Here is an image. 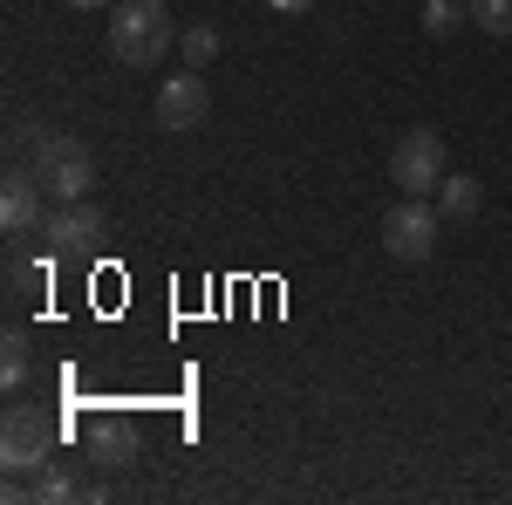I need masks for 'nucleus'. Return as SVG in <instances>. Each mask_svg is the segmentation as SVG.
I'll return each mask as SVG.
<instances>
[{
	"label": "nucleus",
	"instance_id": "obj_1",
	"mask_svg": "<svg viewBox=\"0 0 512 505\" xmlns=\"http://www.w3.org/2000/svg\"><path fill=\"white\" fill-rule=\"evenodd\" d=\"M14 144L28 151V178H35L55 205L89 198V185H96V157H89V144H82V137L48 130V123H21V137H14Z\"/></svg>",
	"mask_w": 512,
	"mask_h": 505
},
{
	"label": "nucleus",
	"instance_id": "obj_2",
	"mask_svg": "<svg viewBox=\"0 0 512 505\" xmlns=\"http://www.w3.org/2000/svg\"><path fill=\"white\" fill-rule=\"evenodd\" d=\"M103 35H110V62L117 69H158L164 55L178 48V28H171L164 0H117Z\"/></svg>",
	"mask_w": 512,
	"mask_h": 505
},
{
	"label": "nucleus",
	"instance_id": "obj_3",
	"mask_svg": "<svg viewBox=\"0 0 512 505\" xmlns=\"http://www.w3.org/2000/svg\"><path fill=\"white\" fill-rule=\"evenodd\" d=\"M55 444H62V424H55L41 403H14L7 424H0V465H7V478H21V471L48 465Z\"/></svg>",
	"mask_w": 512,
	"mask_h": 505
},
{
	"label": "nucleus",
	"instance_id": "obj_4",
	"mask_svg": "<svg viewBox=\"0 0 512 505\" xmlns=\"http://www.w3.org/2000/svg\"><path fill=\"white\" fill-rule=\"evenodd\" d=\"M390 185L403 198H431L444 185V137H437L431 123H417V130H403L390 151Z\"/></svg>",
	"mask_w": 512,
	"mask_h": 505
},
{
	"label": "nucleus",
	"instance_id": "obj_5",
	"mask_svg": "<svg viewBox=\"0 0 512 505\" xmlns=\"http://www.w3.org/2000/svg\"><path fill=\"white\" fill-rule=\"evenodd\" d=\"M437 226H444V212L424 205V198H403L383 212V253L403 260V267H417V260H431L437 253Z\"/></svg>",
	"mask_w": 512,
	"mask_h": 505
},
{
	"label": "nucleus",
	"instance_id": "obj_6",
	"mask_svg": "<svg viewBox=\"0 0 512 505\" xmlns=\"http://www.w3.org/2000/svg\"><path fill=\"white\" fill-rule=\"evenodd\" d=\"M103 233H110V219H103L89 198H69V205H55V212L41 219V253H89Z\"/></svg>",
	"mask_w": 512,
	"mask_h": 505
},
{
	"label": "nucleus",
	"instance_id": "obj_7",
	"mask_svg": "<svg viewBox=\"0 0 512 505\" xmlns=\"http://www.w3.org/2000/svg\"><path fill=\"white\" fill-rule=\"evenodd\" d=\"M205 110H212L205 69H192V76H171V82L158 89V130H198V123H205Z\"/></svg>",
	"mask_w": 512,
	"mask_h": 505
},
{
	"label": "nucleus",
	"instance_id": "obj_8",
	"mask_svg": "<svg viewBox=\"0 0 512 505\" xmlns=\"http://www.w3.org/2000/svg\"><path fill=\"white\" fill-rule=\"evenodd\" d=\"M41 198H48V192H41L35 178H28V164H21V171L7 178V192H0V226H7L14 239L41 233Z\"/></svg>",
	"mask_w": 512,
	"mask_h": 505
},
{
	"label": "nucleus",
	"instance_id": "obj_9",
	"mask_svg": "<svg viewBox=\"0 0 512 505\" xmlns=\"http://www.w3.org/2000/svg\"><path fill=\"white\" fill-rule=\"evenodd\" d=\"M7 294H14V301H35V294H48V253H21V246H14V253H7Z\"/></svg>",
	"mask_w": 512,
	"mask_h": 505
},
{
	"label": "nucleus",
	"instance_id": "obj_10",
	"mask_svg": "<svg viewBox=\"0 0 512 505\" xmlns=\"http://www.w3.org/2000/svg\"><path fill=\"white\" fill-rule=\"evenodd\" d=\"M28 376H35V342H28V328H7L0 335V383L21 389Z\"/></svg>",
	"mask_w": 512,
	"mask_h": 505
},
{
	"label": "nucleus",
	"instance_id": "obj_11",
	"mask_svg": "<svg viewBox=\"0 0 512 505\" xmlns=\"http://www.w3.org/2000/svg\"><path fill=\"white\" fill-rule=\"evenodd\" d=\"M89 451H96L103 465H123V458L137 451V430L117 424V417H96V424H89Z\"/></svg>",
	"mask_w": 512,
	"mask_h": 505
},
{
	"label": "nucleus",
	"instance_id": "obj_12",
	"mask_svg": "<svg viewBox=\"0 0 512 505\" xmlns=\"http://www.w3.org/2000/svg\"><path fill=\"white\" fill-rule=\"evenodd\" d=\"M478 178H451V171H444V185H437V212H444V219H478Z\"/></svg>",
	"mask_w": 512,
	"mask_h": 505
},
{
	"label": "nucleus",
	"instance_id": "obj_13",
	"mask_svg": "<svg viewBox=\"0 0 512 505\" xmlns=\"http://www.w3.org/2000/svg\"><path fill=\"white\" fill-rule=\"evenodd\" d=\"M465 21H472L465 0H424V35H431V41H451Z\"/></svg>",
	"mask_w": 512,
	"mask_h": 505
},
{
	"label": "nucleus",
	"instance_id": "obj_14",
	"mask_svg": "<svg viewBox=\"0 0 512 505\" xmlns=\"http://www.w3.org/2000/svg\"><path fill=\"white\" fill-rule=\"evenodd\" d=\"M465 7H472L478 35H492V41H512V0H465Z\"/></svg>",
	"mask_w": 512,
	"mask_h": 505
},
{
	"label": "nucleus",
	"instance_id": "obj_15",
	"mask_svg": "<svg viewBox=\"0 0 512 505\" xmlns=\"http://www.w3.org/2000/svg\"><path fill=\"white\" fill-rule=\"evenodd\" d=\"M178 48H185V62H192V69H212V55H219V28H205V21H198V28L178 35Z\"/></svg>",
	"mask_w": 512,
	"mask_h": 505
},
{
	"label": "nucleus",
	"instance_id": "obj_16",
	"mask_svg": "<svg viewBox=\"0 0 512 505\" xmlns=\"http://www.w3.org/2000/svg\"><path fill=\"white\" fill-rule=\"evenodd\" d=\"M62 7H76V14H110L117 0H62Z\"/></svg>",
	"mask_w": 512,
	"mask_h": 505
},
{
	"label": "nucleus",
	"instance_id": "obj_17",
	"mask_svg": "<svg viewBox=\"0 0 512 505\" xmlns=\"http://www.w3.org/2000/svg\"><path fill=\"white\" fill-rule=\"evenodd\" d=\"M267 7H280V14H308L315 0H267Z\"/></svg>",
	"mask_w": 512,
	"mask_h": 505
}]
</instances>
